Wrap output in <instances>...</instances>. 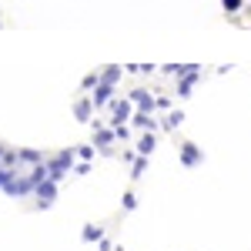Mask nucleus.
Returning <instances> with one entry per match:
<instances>
[{
	"label": "nucleus",
	"mask_w": 251,
	"mask_h": 251,
	"mask_svg": "<svg viewBox=\"0 0 251 251\" xmlns=\"http://www.w3.org/2000/svg\"><path fill=\"white\" fill-rule=\"evenodd\" d=\"M100 238H104V228H100V225H84L80 241H87V245H91V241H100Z\"/></svg>",
	"instance_id": "nucleus-11"
},
{
	"label": "nucleus",
	"mask_w": 251,
	"mask_h": 251,
	"mask_svg": "<svg viewBox=\"0 0 251 251\" xmlns=\"http://www.w3.org/2000/svg\"><path fill=\"white\" fill-rule=\"evenodd\" d=\"M100 80H107V84H117V80H121V67H104Z\"/></svg>",
	"instance_id": "nucleus-16"
},
{
	"label": "nucleus",
	"mask_w": 251,
	"mask_h": 251,
	"mask_svg": "<svg viewBox=\"0 0 251 251\" xmlns=\"http://www.w3.org/2000/svg\"><path fill=\"white\" fill-rule=\"evenodd\" d=\"M10 177H14V174H10V171H3V168H0V188H3V184H7Z\"/></svg>",
	"instance_id": "nucleus-23"
},
{
	"label": "nucleus",
	"mask_w": 251,
	"mask_h": 251,
	"mask_svg": "<svg viewBox=\"0 0 251 251\" xmlns=\"http://www.w3.org/2000/svg\"><path fill=\"white\" fill-rule=\"evenodd\" d=\"M74 171H77V174H87V171H91V164H87V161H80V164H74Z\"/></svg>",
	"instance_id": "nucleus-22"
},
{
	"label": "nucleus",
	"mask_w": 251,
	"mask_h": 251,
	"mask_svg": "<svg viewBox=\"0 0 251 251\" xmlns=\"http://www.w3.org/2000/svg\"><path fill=\"white\" fill-rule=\"evenodd\" d=\"M221 7H225L228 14H234V10H241V0H221Z\"/></svg>",
	"instance_id": "nucleus-20"
},
{
	"label": "nucleus",
	"mask_w": 251,
	"mask_h": 251,
	"mask_svg": "<svg viewBox=\"0 0 251 251\" xmlns=\"http://www.w3.org/2000/svg\"><path fill=\"white\" fill-rule=\"evenodd\" d=\"M74 151H77V154L84 157V161H91V157H94V151H97V148H94V144H80V148H74Z\"/></svg>",
	"instance_id": "nucleus-19"
},
{
	"label": "nucleus",
	"mask_w": 251,
	"mask_h": 251,
	"mask_svg": "<svg viewBox=\"0 0 251 251\" xmlns=\"http://www.w3.org/2000/svg\"><path fill=\"white\" fill-rule=\"evenodd\" d=\"M67 171H74V151H60V154H54L50 161H47V174H50V181H64L67 177Z\"/></svg>",
	"instance_id": "nucleus-1"
},
{
	"label": "nucleus",
	"mask_w": 251,
	"mask_h": 251,
	"mask_svg": "<svg viewBox=\"0 0 251 251\" xmlns=\"http://www.w3.org/2000/svg\"><path fill=\"white\" fill-rule=\"evenodd\" d=\"M107 107H111V114H114V127H117V124H127V121L134 117V100H131V97H121V100H111Z\"/></svg>",
	"instance_id": "nucleus-3"
},
{
	"label": "nucleus",
	"mask_w": 251,
	"mask_h": 251,
	"mask_svg": "<svg viewBox=\"0 0 251 251\" xmlns=\"http://www.w3.org/2000/svg\"><path fill=\"white\" fill-rule=\"evenodd\" d=\"M91 100H94V107H107V104L114 100V84L100 80V84L94 87V97H91Z\"/></svg>",
	"instance_id": "nucleus-6"
},
{
	"label": "nucleus",
	"mask_w": 251,
	"mask_h": 251,
	"mask_svg": "<svg viewBox=\"0 0 251 251\" xmlns=\"http://www.w3.org/2000/svg\"><path fill=\"white\" fill-rule=\"evenodd\" d=\"M114 141H117L114 127H111V131H107V127H100V124L94 127V148H97V151H104V154H107V148H111Z\"/></svg>",
	"instance_id": "nucleus-5"
},
{
	"label": "nucleus",
	"mask_w": 251,
	"mask_h": 251,
	"mask_svg": "<svg viewBox=\"0 0 251 251\" xmlns=\"http://www.w3.org/2000/svg\"><path fill=\"white\" fill-rule=\"evenodd\" d=\"M97 84H100V74H97V71H94V74H87V77L80 80V87H84V91H94Z\"/></svg>",
	"instance_id": "nucleus-17"
},
{
	"label": "nucleus",
	"mask_w": 251,
	"mask_h": 251,
	"mask_svg": "<svg viewBox=\"0 0 251 251\" xmlns=\"http://www.w3.org/2000/svg\"><path fill=\"white\" fill-rule=\"evenodd\" d=\"M181 164H184V168H198V164H204L201 148L191 144V141H184V144H181Z\"/></svg>",
	"instance_id": "nucleus-4"
},
{
	"label": "nucleus",
	"mask_w": 251,
	"mask_h": 251,
	"mask_svg": "<svg viewBox=\"0 0 251 251\" xmlns=\"http://www.w3.org/2000/svg\"><path fill=\"white\" fill-rule=\"evenodd\" d=\"M201 80V67H194V71H188L184 77H181V84H177V97H188L194 91V84Z\"/></svg>",
	"instance_id": "nucleus-7"
},
{
	"label": "nucleus",
	"mask_w": 251,
	"mask_h": 251,
	"mask_svg": "<svg viewBox=\"0 0 251 251\" xmlns=\"http://www.w3.org/2000/svg\"><path fill=\"white\" fill-rule=\"evenodd\" d=\"M154 144H157V137H154V131H148V134L141 137V141H137V154H151V151H154Z\"/></svg>",
	"instance_id": "nucleus-12"
},
{
	"label": "nucleus",
	"mask_w": 251,
	"mask_h": 251,
	"mask_svg": "<svg viewBox=\"0 0 251 251\" xmlns=\"http://www.w3.org/2000/svg\"><path fill=\"white\" fill-rule=\"evenodd\" d=\"M91 111H94V100L91 97H80L77 104H74V117H77L80 124H91Z\"/></svg>",
	"instance_id": "nucleus-9"
},
{
	"label": "nucleus",
	"mask_w": 251,
	"mask_h": 251,
	"mask_svg": "<svg viewBox=\"0 0 251 251\" xmlns=\"http://www.w3.org/2000/svg\"><path fill=\"white\" fill-rule=\"evenodd\" d=\"M144 171H148V157L141 154V157H134V168H131V177H144Z\"/></svg>",
	"instance_id": "nucleus-15"
},
{
	"label": "nucleus",
	"mask_w": 251,
	"mask_h": 251,
	"mask_svg": "<svg viewBox=\"0 0 251 251\" xmlns=\"http://www.w3.org/2000/svg\"><path fill=\"white\" fill-rule=\"evenodd\" d=\"M157 111H174V107H171V97H157Z\"/></svg>",
	"instance_id": "nucleus-21"
},
{
	"label": "nucleus",
	"mask_w": 251,
	"mask_h": 251,
	"mask_svg": "<svg viewBox=\"0 0 251 251\" xmlns=\"http://www.w3.org/2000/svg\"><path fill=\"white\" fill-rule=\"evenodd\" d=\"M164 71H168V74H174V77H184L188 71H194V64H168Z\"/></svg>",
	"instance_id": "nucleus-14"
},
{
	"label": "nucleus",
	"mask_w": 251,
	"mask_h": 251,
	"mask_svg": "<svg viewBox=\"0 0 251 251\" xmlns=\"http://www.w3.org/2000/svg\"><path fill=\"white\" fill-rule=\"evenodd\" d=\"M131 100H134L137 111H148V114H151V111L157 107V97H151L148 91H134V94H131Z\"/></svg>",
	"instance_id": "nucleus-8"
},
{
	"label": "nucleus",
	"mask_w": 251,
	"mask_h": 251,
	"mask_svg": "<svg viewBox=\"0 0 251 251\" xmlns=\"http://www.w3.org/2000/svg\"><path fill=\"white\" fill-rule=\"evenodd\" d=\"M34 194H37V204H40V211H47L54 201H57V181H40L37 188H34Z\"/></svg>",
	"instance_id": "nucleus-2"
},
{
	"label": "nucleus",
	"mask_w": 251,
	"mask_h": 251,
	"mask_svg": "<svg viewBox=\"0 0 251 251\" xmlns=\"http://www.w3.org/2000/svg\"><path fill=\"white\" fill-rule=\"evenodd\" d=\"M131 124H134V127H141V131H154V127H157L154 117L148 114V111H137V114L131 117Z\"/></svg>",
	"instance_id": "nucleus-10"
},
{
	"label": "nucleus",
	"mask_w": 251,
	"mask_h": 251,
	"mask_svg": "<svg viewBox=\"0 0 251 251\" xmlns=\"http://www.w3.org/2000/svg\"><path fill=\"white\" fill-rule=\"evenodd\" d=\"M121 208H124V211H134V208H137V198H134V191H127L124 198H121Z\"/></svg>",
	"instance_id": "nucleus-18"
},
{
	"label": "nucleus",
	"mask_w": 251,
	"mask_h": 251,
	"mask_svg": "<svg viewBox=\"0 0 251 251\" xmlns=\"http://www.w3.org/2000/svg\"><path fill=\"white\" fill-rule=\"evenodd\" d=\"M181 124H184V111H171V114H168V121H164V127H168V131L181 127Z\"/></svg>",
	"instance_id": "nucleus-13"
}]
</instances>
